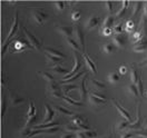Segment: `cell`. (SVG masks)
Wrapping results in <instances>:
<instances>
[{"label": "cell", "instance_id": "cell-40", "mask_svg": "<svg viewBox=\"0 0 147 138\" xmlns=\"http://www.w3.org/2000/svg\"><path fill=\"white\" fill-rule=\"evenodd\" d=\"M65 129H66L68 133H78V131H82V129L79 128L78 126L74 125V124H68V125H66Z\"/></svg>", "mask_w": 147, "mask_h": 138}, {"label": "cell", "instance_id": "cell-45", "mask_svg": "<svg viewBox=\"0 0 147 138\" xmlns=\"http://www.w3.org/2000/svg\"><path fill=\"white\" fill-rule=\"evenodd\" d=\"M135 136V133L133 130H128V131H123L120 134V138H133Z\"/></svg>", "mask_w": 147, "mask_h": 138}, {"label": "cell", "instance_id": "cell-4", "mask_svg": "<svg viewBox=\"0 0 147 138\" xmlns=\"http://www.w3.org/2000/svg\"><path fill=\"white\" fill-rule=\"evenodd\" d=\"M11 44H12V48H11L12 53H22V51L26 50V49H31V48H34V47L30 45L29 41L22 39V38H18V39L11 41Z\"/></svg>", "mask_w": 147, "mask_h": 138}, {"label": "cell", "instance_id": "cell-35", "mask_svg": "<svg viewBox=\"0 0 147 138\" xmlns=\"http://www.w3.org/2000/svg\"><path fill=\"white\" fill-rule=\"evenodd\" d=\"M56 111H58L59 114H61V115H66V116H71L73 117L74 114L73 111H70V110H68L67 108H64V107H61V106H56Z\"/></svg>", "mask_w": 147, "mask_h": 138}, {"label": "cell", "instance_id": "cell-24", "mask_svg": "<svg viewBox=\"0 0 147 138\" xmlns=\"http://www.w3.org/2000/svg\"><path fill=\"white\" fill-rule=\"evenodd\" d=\"M127 90H128V94L129 95H131L133 97H135V98H138L140 95H139V92H138V88L137 86L135 85V83H130L127 86Z\"/></svg>", "mask_w": 147, "mask_h": 138}, {"label": "cell", "instance_id": "cell-33", "mask_svg": "<svg viewBox=\"0 0 147 138\" xmlns=\"http://www.w3.org/2000/svg\"><path fill=\"white\" fill-rule=\"evenodd\" d=\"M125 29H126V31H127L128 34L135 32V31H136V25H135V22H134L133 20H127L126 26H125Z\"/></svg>", "mask_w": 147, "mask_h": 138}, {"label": "cell", "instance_id": "cell-43", "mask_svg": "<svg viewBox=\"0 0 147 138\" xmlns=\"http://www.w3.org/2000/svg\"><path fill=\"white\" fill-rule=\"evenodd\" d=\"M80 18H82V12L79 10H74L73 12H71V19H73V21H78Z\"/></svg>", "mask_w": 147, "mask_h": 138}, {"label": "cell", "instance_id": "cell-21", "mask_svg": "<svg viewBox=\"0 0 147 138\" xmlns=\"http://www.w3.org/2000/svg\"><path fill=\"white\" fill-rule=\"evenodd\" d=\"M128 5H129V1H127V0H124V1L121 2V8H120L119 11H117V13H116L115 18L118 19V18H121V17H124V16H125V13H126V11H127Z\"/></svg>", "mask_w": 147, "mask_h": 138}, {"label": "cell", "instance_id": "cell-59", "mask_svg": "<svg viewBox=\"0 0 147 138\" xmlns=\"http://www.w3.org/2000/svg\"><path fill=\"white\" fill-rule=\"evenodd\" d=\"M140 138H143V137H140Z\"/></svg>", "mask_w": 147, "mask_h": 138}, {"label": "cell", "instance_id": "cell-36", "mask_svg": "<svg viewBox=\"0 0 147 138\" xmlns=\"http://www.w3.org/2000/svg\"><path fill=\"white\" fill-rule=\"evenodd\" d=\"M7 111V100H6V96L1 97V119L3 120L5 115Z\"/></svg>", "mask_w": 147, "mask_h": 138}, {"label": "cell", "instance_id": "cell-25", "mask_svg": "<svg viewBox=\"0 0 147 138\" xmlns=\"http://www.w3.org/2000/svg\"><path fill=\"white\" fill-rule=\"evenodd\" d=\"M66 41L69 45V47L71 49H74V51H79L80 50V45L75 39H73V38H66Z\"/></svg>", "mask_w": 147, "mask_h": 138}, {"label": "cell", "instance_id": "cell-3", "mask_svg": "<svg viewBox=\"0 0 147 138\" xmlns=\"http://www.w3.org/2000/svg\"><path fill=\"white\" fill-rule=\"evenodd\" d=\"M88 100L94 107H101L107 104V98L97 92H90L88 95Z\"/></svg>", "mask_w": 147, "mask_h": 138}, {"label": "cell", "instance_id": "cell-41", "mask_svg": "<svg viewBox=\"0 0 147 138\" xmlns=\"http://www.w3.org/2000/svg\"><path fill=\"white\" fill-rule=\"evenodd\" d=\"M54 6H55L57 11H64L65 8H66V2H64V1H55Z\"/></svg>", "mask_w": 147, "mask_h": 138}, {"label": "cell", "instance_id": "cell-30", "mask_svg": "<svg viewBox=\"0 0 147 138\" xmlns=\"http://www.w3.org/2000/svg\"><path fill=\"white\" fill-rule=\"evenodd\" d=\"M74 89H78V86L75 83H65V86H63V88H61L64 95H67L68 92L74 90Z\"/></svg>", "mask_w": 147, "mask_h": 138}, {"label": "cell", "instance_id": "cell-54", "mask_svg": "<svg viewBox=\"0 0 147 138\" xmlns=\"http://www.w3.org/2000/svg\"><path fill=\"white\" fill-rule=\"evenodd\" d=\"M61 138H74V133H66L61 136Z\"/></svg>", "mask_w": 147, "mask_h": 138}, {"label": "cell", "instance_id": "cell-10", "mask_svg": "<svg viewBox=\"0 0 147 138\" xmlns=\"http://www.w3.org/2000/svg\"><path fill=\"white\" fill-rule=\"evenodd\" d=\"M111 102H113V105L115 106V108L117 109L118 114H119V115L123 117V118H124V119L128 120V121H130V120H131V116H130L129 111H127L125 108H123V106L120 105L118 101L116 100V99H111Z\"/></svg>", "mask_w": 147, "mask_h": 138}, {"label": "cell", "instance_id": "cell-39", "mask_svg": "<svg viewBox=\"0 0 147 138\" xmlns=\"http://www.w3.org/2000/svg\"><path fill=\"white\" fill-rule=\"evenodd\" d=\"M39 74H40V76L46 80L47 83H53L54 81V76L51 74H49V73H47V71H39Z\"/></svg>", "mask_w": 147, "mask_h": 138}, {"label": "cell", "instance_id": "cell-60", "mask_svg": "<svg viewBox=\"0 0 147 138\" xmlns=\"http://www.w3.org/2000/svg\"><path fill=\"white\" fill-rule=\"evenodd\" d=\"M146 94H147V92H146Z\"/></svg>", "mask_w": 147, "mask_h": 138}, {"label": "cell", "instance_id": "cell-20", "mask_svg": "<svg viewBox=\"0 0 147 138\" xmlns=\"http://www.w3.org/2000/svg\"><path fill=\"white\" fill-rule=\"evenodd\" d=\"M139 76H140V75L138 74L136 65L130 64V80H131V83H135V85H136L138 78H139Z\"/></svg>", "mask_w": 147, "mask_h": 138}, {"label": "cell", "instance_id": "cell-7", "mask_svg": "<svg viewBox=\"0 0 147 138\" xmlns=\"http://www.w3.org/2000/svg\"><path fill=\"white\" fill-rule=\"evenodd\" d=\"M71 124L78 126L82 130H90V127L88 125L87 119L83 116H80V115H74L71 117Z\"/></svg>", "mask_w": 147, "mask_h": 138}, {"label": "cell", "instance_id": "cell-49", "mask_svg": "<svg viewBox=\"0 0 147 138\" xmlns=\"http://www.w3.org/2000/svg\"><path fill=\"white\" fill-rule=\"evenodd\" d=\"M85 133H86V135H87V137L88 138H96L97 137V133L95 131V130H85Z\"/></svg>", "mask_w": 147, "mask_h": 138}, {"label": "cell", "instance_id": "cell-31", "mask_svg": "<svg viewBox=\"0 0 147 138\" xmlns=\"http://www.w3.org/2000/svg\"><path fill=\"white\" fill-rule=\"evenodd\" d=\"M120 80V76L117 71H113L108 75V81L111 83H117Z\"/></svg>", "mask_w": 147, "mask_h": 138}, {"label": "cell", "instance_id": "cell-42", "mask_svg": "<svg viewBox=\"0 0 147 138\" xmlns=\"http://www.w3.org/2000/svg\"><path fill=\"white\" fill-rule=\"evenodd\" d=\"M136 86H137L138 92H139L140 97H142V96H144V86H143V81H142V76H139L137 83H136Z\"/></svg>", "mask_w": 147, "mask_h": 138}, {"label": "cell", "instance_id": "cell-58", "mask_svg": "<svg viewBox=\"0 0 147 138\" xmlns=\"http://www.w3.org/2000/svg\"><path fill=\"white\" fill-rule=\"evenodd\" d=\"M108 138H113V136H111V135H109V136H108Z\"/></svg>", "mask_w": 147, "mask_h": 138}, {"label": "cell", "instance_id": "cell-1", "mask_svg": "<svg viewBox=\"0 0 147 138\" xmlns=\"http://www.w3.org/2000/svg\"><path fill=\"white\" fill-rule=\"evenodd\" d=\"M19 29V18H18V12L15 13V18H13V22H12V26H11V29H10L9 34L7 35V38L5 39L3 44H2V48H1V56L3 57L7 49H8V46L10 44V40L16 36V34L18 32Z\"/></svg>", "mask_w": 147, "mask_h": 138}, {"label": "cell", "instance_id": "cell-47", "mask_svg": "<svg viewBox=\"0 0 147 138\" xmlns=\"http://www.w3.org/2000/svg\"><path fill=\"white\" fill-rule=\"evenodd\" d=\"M31 130H32V129L30 128V127H25L24 129H21V131H20V136H21V137L28 138L29 134L31 133Z\"/></svg>", "mask_w": 147, "mask_h": 138}, {"label": "cell", "instance_id": "cell-17", "mask_svg": "<svg viewBox=\"0 0 147 138\" xmlns=\"http://www.w3.org/2000/svg\"><path fill=\"white\" fill-rule=\"evenodd\" d=\"M98 22H99L98 17L95 16V15H92V16H90L89 18L87 19V21H86V24H85V28H86L87 30H94L95 28L98 26Z\"/></svg>", "mask_w": 147, "mask_h": 138}, {"label": "cell", "instance_id": "cell-57", "mask_svg": "<svg viewBox=\"0 0 147 138\" xmlns=\"http://www.w3.org/2000/svg\"><path fill=\"white\" fill-rule=\"evenodd\" d=\"M143 123L145 124V127H146V128H147V118H146V117H145V118L143 119Z\"/></svg>", "mask_w": 147, "mask_h": 138}, {"label": "cell", "instance_id": "cell-9", "mask_svg": "<svg viewBox=\"0 0 147 138\" xmlns=\"http://www.w3.org/2000/svg\"><path fill=\"white\" fill-rule=\"evenodd\" d=\"M86 80H87V75H85L84 76V78L82 79V83L80 85L78 86V90H79V99L82 102L86 100L87 98H88V95H89V92L87 90V87H86Z\"/></svg>", "mask_w": 147, "mask_h": 138}, {"label": "cell", "instance_id": "cell-15", "mask_svg": "<svg viewBox=\"0 0 147 138\" xmlns=\"http://www.w3.org/2000/svg\"><path fill=\"white\" fill-rule=\"evenodd\" d=\"M113 44L115 45V47L119 48V49H125V45H126V39L124 37V35H115L111 38Z\"/></svg>", "mask_w": 147, "mask_h": 138}, {"label": "cell", "instance_id": "cell-23", "mask_svg": "<svg viewBox=\"0 0 147 138\" xmlns=\"http://www.w3.org/2000/svg\"><path fill=\"white\" fill-rule=\"evenodd\" d=\"M63 100H64L67 105H69V106H75V107H82V106H83V102H82V101L74 100L70 97H68L67 95H64V96H63Z\"/></svg>", "mask_w": 147, "mask_h": 138}, {"label": "cell", "instance_id": "cell-18", "mask_svg": "<svg viewBox=\"0 0 147 138\" xmlns=\"http://www.w3.org/2000/svg\"><path fill=\"white\" fill-rule=\"evenodd\" d=\"M45 108H46V114H45V118L42 120V124H46V123L48 124V123H51V121H53L56 112H55V110H54L49 105H47V104H45Z\"/></svg>", "mask_w": 147, "mask_h": 138}, {"label": "cell", "instance_id": "cell-19", "mask_svg": "<svg viewBox=\"0 0 147 138\" xmlns=\"http://www.w3.org/2000/svg\"><path fill=\"white\" fill-rule=\"evenodd\" d=\"M9 101H10V105L12 107H16V106H19V105L24 104L25 102V98L20 97V96L16 95V94H10Z\"/></svg>", "mask_w": 147, "mask_h": 138}, {"label": "cell", "instance_id": "cell-55", "mask_svg": "<svg viewBox=\"0 0 147 138\" xmlns=\"http://www.w3.org/2000/svg\"><path fill=\"white\" fill-rule=\"evenodd\" d=\"M144 17L147 18V1L144 3Z\"/></svg>", "mask_w": 147, "mask_h": 138}, {"label": "cell", "instance_id": "cell-14", "mask_svg": "<svg viewBox=\"0 0 147 138\" xmlns=\"http://www.w3.org/2000/svg\"><path fill=\"white\" fill-rule=\"evenodd\" d=\"M82 56H83V59H84V61H85V64H86V66H87V68H88L94 75L97 74V67H96V64L94 63V60H92V58L87 55L86 53H84Z\"/></svg>", "mask_w": 147, "mask_h": 138}, {"label": "cell", "instance_id": "cell-44", "mask_svg": "<svg viewBox=\"0 0 147 138\" xmlns=\"http://www.w3.org/2000/svg\"><path fill=\"white\" fill-rule=\"evenodd\" d=\"M114 32L113 28H101V35L105 36V37H108V36H111Z\"/></svg>", "mask_w": 147, "mask_h": 138}, {"label": "cell", "instance_id": "cell-52", "mask_svg": "<svg viewBox=\"0 0 147 138\" xmlns=\"http://www.w3.org/2000/svg\"><path fill=\"white\" fill-rule=\"evenodd\" d=\"M76 138H88V137H87V135H86L85 130H82V131L76 133Z\"/></svg>", "mask_w": 147, "mask_h": 138}, {"label": "cell", "instance_id": "cell-28", "mask_svg": "<svg viewBox=\"0 0 147 138\" xmlns=\"http://www.w3.org/2000/svg\"><path fill=\"white\" fill-rule=\"evenodd\" d=\"M90 86L94 89H96V90H101V89L106 88V85L104 83H101V81H99V80H97V79H92V81H90Z\"/></svg>", "mask_w": 147, "mask_h": 138}, {"label": "cell", "instance_id": "cell-5", "mask_svg": "<svg viewBox=\"0 0 147 138\" xmlns=\"http://www.w3.org/2000/svg\"><path fill=\"white\" fill-rule=\"evenodd\" d=\"M24 32H25V35H26V37H27L28 41L30 42V45L34 47L36 50H40V49H41V46H42V41L39 40L31 31L28 30L27 28H24Z\"/></svg>", "mask_w": 147, "mask_h": 138}, {"label": "cell", "instance_id": "cell-29", "mask_svg": "<svg viewBox=\"0 0 147 138\" xmlns=\"http://www.w3.org/2000/svg\"><path fill=\"white\" fill-rule=\"evenodd\" d=\"M114 22H115V17L113 16H107L106 18L104 19V22H102V28H111L114 26Z\"/></svg>", "mask_w": 147, "mask_h": 138}, {"label": "cell", "instance_id": "cell-50", "mask_svg": "<svg viewBox=\"0 0 147 138\" xmlns=\"http://www.w3.org/2000/svg\"><path fill=\"white\" fill-rule=\"evenodd\" d=\"M142 5H143V3H142L140 1L135 2V6H134V11H133V16H135L138 11H139V8H140V6H142Z\"/></svg>", "mask_w": 147, "mask_h": 138}, {"label": "cell", "instance_id": "cell-53", "mask_svg": "<svg viewBox=\"0 0 147 138\" xmlns=\"http://www.w3.org/2000/svg\"><path fill=\"white\" fill-rule=\"evenodd\" d=\"M127 70H128V68H127L126 66H120L119 67V74L125 75L126 73H127Z\"/></svg>", "mask_w": 147, "mask_h": 138}, {"label": "cell", "instance_id": "cell-38", "mask_svg": "<svg viewBox=\"0 0 147 138\" xmlns=\"http://www.w3.org/2000/svg\"><path fill=\"white\" fill-rule=\"evenodd\" d=\"M35 115H37V109L36 107H35V104L32 101H30L29 109H28V112H27V119L30 118V117H32V116H35Z\"/></svg>", "mask_w": 147, "mask_h": 138}, {"label": "cell", "instance_id": "cell-32", "mask_svg": "<svg viewBox=\"0 0 147 138\" xmlns=\"http://www.w3.org/2000/svg\"><path fill=\"white\" fill-rule=\"evenodd\" d=\"M51 71H54L56 74H59V75H64V76H67V75L69 74V70H67V69H64V68H61L60 66H53L51 67Z\"/></svg>", "mask_w": 147, "mask_h": 138}, {"label": "cell", "instance_id": "cell-56", "mask_svg": "<svg viewBox=\"0 0 147 138\" xmlns=\"http://www.w3.org/2000/svg\"><path fill=\"white\" fill-rule=\"evenodd\" d=\"M139 66H147V59L146 60H143V61L139 64Z\"/></svg>", "mask_w": 147, "mask_h": 138}, {"label": "cell", "instance_id": "cell-13", "mask_svg": "<svg viewBox=\"0 0 147 138\" xmlns=\"http://www.w3.org/2000/svg\"><path fill=\"white\" fill-rule=\"evenodd\" d=\"M133 50L135 53H147V37L144 36L139 41H137L133 47Z\"/></svg>", "mask_w": 147, "mask_h": 138}, {"label": "cell", "instance_id": "cell-27", "mask_svg": "<svg viewBox=\"0 0 147 138\" xmlns=\"http://www.w3.org/2000/svg\"><path fill=\"white\" fill-rule=\"evenodd\" d=\"M45 56H46L47 63L50 65H54V66H57V64L60 63V60H61V58H58V57H55V56H51V55H49V54H46V53H45Z\"/></svg>", "mask_w": 147, "mask_h": 138}, {"label": "cell", "instance_id": "cell-12", "mask_svg": "<svg viewBox=\"0 0 147 138\" xmlns=\"http://www.w3.org/2000/svg\"><path fill=\"white\" fill-rule=\"evenodd\" d=\"M31 15H32L34 20L36 21L38 25H42L46 20H48V15H47L46 12L41 11V10H32Z\"/></svg>", "mask_w": 147, "mask_h": 138}, {"label": "cell", "instance_id": "cell-51", "mask_svg": "<svg viewBox=\"0 0 147 138\" xmlns=\"http://www.w3.org/2000/svg\"><path fill=\"white\" fill-rule=\"evenodd\" d=\"M104 5H105V7H106V10L110 13V12L113 11V5H114V3H113L111 1H105Z\"/></svg>", "mask_w": 147, "mask_h": 138}, {"label": "cell", "instance_id": "cell-37", "mask_svg": "<svg viewBox=\"0 0 147 138\" xmlns=\"http://www.w3.org/2000/svg\"><path fill=\"white\" fill-rule=\"evenodd\" d=\"M83 75H86V70H85V69H83V70H80V71H79L78 74H77V75H75V76H74V77H71L70 79H68V80H61L60 83H71V81H75V80H77L78 78H80V77H82Z\"/></svg>", "mask_w": 147, "mask_h": 138}, {"label": "cell", "instance_id": "cell-11", "mask_svg": "<svg viewBox=\"0 0 147 138\" xmlns=\"http://www.w3.org/2000/svg\"><path fill=\"white\" fill-rule=\"evenodd\" d=\"M74 36H75L76 41L83 47V49H84V48H85V36H84L83 29L80 28L79 25H77V26L74 27Z\"/></svg>", "mask_w": 147, "mask_h": 138}, {"label": "cell", "instance_id": "cell-2", "mask_svg": "<svg viewBox=\"0 0 147 138\" xmlns=\"http://www.w3.org/2000/svg\"><path fill=\"white\" fill-rule=\"evenodd\" d=\"M82 59H83V56L79 55L78 51H74V63H75V65H74L73 69L69 71V74L67 75V76H65L63 80H68V79H70L71 77H74L75 75H77L82 70V67H83V65H82Z\"/></svg>", "mask_w": 147, "mask_h": 138}, {"label": "cell", "instance_id": "cell-46", "mask_svg": "<svg viewBox=\"0 0 147 138\" xmlns=\"http://www.w3.org/2000/svg\"><path fill=\"white\" fill-rule=\"evenodd\" d=\"M113 30H114L115 35H121V34H123V24H121V22L117 24L115 27L113 28Z\"/></svg>", "mask_w": 147, "mask_h": 138}, {"label": "cell", "instance_id": "cell-8", "mask_svg": "<svg viewBox=\"0 0 147 138\" xmlns=\"http://www.w3.org/2000/svg\"><path fill=\"white\" fill-rule=\"evenodd\" d=\"M143 125V119H142V115H140V104H138L137 106V115H136V120L130 123L128 127V130H140Z\"/></svg>", "mask_w": 147, "mask_h": 138}, {"label": "cell", "instance_id": "cell-34", "mask_svg": "<svg viewBox=\"0 0 147 138\" xmlns=\"http://www.w3.org/2000/svg\"><path fill=\"white\" fill-rule=\"evenodd\" d=\"M115 49H116V47L114 44H105L104 46H102V51L105 53V54H114L115 53Z\"/></svg>", "mask_w": 147, "mask_h": 138}, {"label": "cell", "instance_id": "cell-26", "mask_svg": "<svg viewBox=\"0 0 147 138\" xmlns=\"http://www.w3.org/2000/svg\"><path fill=\"white\" fill-rule=\"evenodd\" d=\"M129 125H130V121L128 120L124 119V120H120L117 123V125H116V129L118 130V131H123V130H125V129H128Z\"/></svg>", "mask_w": 147, "mask_h": 138}, {"label": "cell", "instance_id": "cell-16", "mask_svg": "<svg viewBox=\"0 0 147 138\" xmlns=\"http://www.w3.org/2000/svg\"><path fill=\"white\" fill-rule=\"evenodd\" d=\"M57 31L65 38H71L74 34V28L71 26H57Z\"/></svg>", "mask_w": 147, "mask_h": 138}, {"label": "cell", "instance_id": "cell-48", "mask_svg": "<svg viewBox=\"0 0 147 138\" xmlns=\"http://www.w3.org/2000/svg\"><path fill=\"white\" fill-rule=\"evenodd\" d=\"M134 133H135V136L147 138V129H144V130H135Z\"/></svg>", "mask_w": 147, "mask_h": 138}, {"label": "cell", "instance_id": "cell-6", "mask_svg": "<svg viewBox=\"0 0 147 138\" xmlns=\"http://www.w3.org/2000/svg\"><path fill=\"white\" fill-rule=\"evenodd\" d=\"M47 92H48L50 96L55 97V98H60V97H63V90H61L59 83H55V81L48 83V85H47Z\"/></svg>", "mask_w": 147, "mask_h": 138}, {"label": "cell", "instance_id": "cell-22", "mask_svg": "<svg viewBox=\"0 0 147 138\" xmlns=\"http://www.w3.org/2000/svg\"><path fill=\"white\" fill-rule=\"evenodd\" d=\"M46 54H49V55L51 56H55V57H58V58H65L66 55L63 54L61 51H59V50H57V49H54V48H50V47H47L45 48V50H44Z\"/></svg>", "mask_w": 147, "mask_h": 138}]
</instances>
